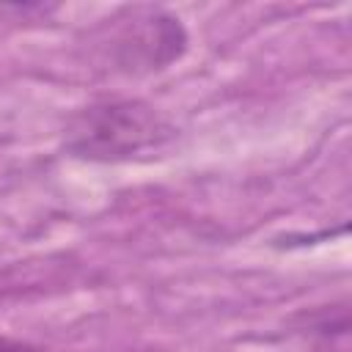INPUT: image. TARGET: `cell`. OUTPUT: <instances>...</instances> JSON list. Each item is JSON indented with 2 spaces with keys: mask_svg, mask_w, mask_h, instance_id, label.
I'll return each instance as SVG.
<instances>
[{
  "mask_svg": "<svg viewBox=\"0 0 352 352\" xmlns=\"http://www.w3.org/2000/svg\"><path fill=\"white\" fill-rule=\"evenodd\" d=\"M170 135L165 118L140 99H118L85 107L69 129V151L85 160H126Z\"/></svg>",
  "mask_w": 352,
  "mask_h": 352,
  "instance_id": "obj_1",
  "label": "cell"
},
{
  "mask_svg": "<svg viewBox=\"0 0 352 352\" xmlns=\"http://www.w3.org/2000/svg\"><path fill=\"white\" fill-rule=\"evenodd\" d=\"M113 55L126 72H151L165 69L176 58H182L187 47V33L182 22L160 8L132 11L113 36Z\"/></svg>",
  "mask_w": 352,
  "mask_h": 352,
  "instance_id": "obj_2",
  "label": "cell"
},
{
  "mask_svg": "<svg viewBox=\"0 0 352 352\" xmlns=\"http://www.w3.org/2000/svg\"><path fill=\"white\" fill-rule=\"evenodd\" d=\"M0 352H47L36 344H28V341H14V338H0Z\"/></svg>",
  "mask_w": 352,
  "mask_h": 352,
  "instance_id": "obj_3",
  "label": "cell"
}]
</instances>
